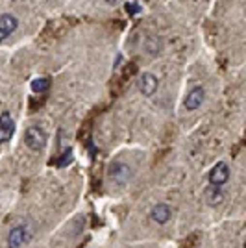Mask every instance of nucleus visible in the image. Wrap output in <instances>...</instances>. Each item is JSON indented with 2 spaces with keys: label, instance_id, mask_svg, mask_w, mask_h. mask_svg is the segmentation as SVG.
Segmentation results:
<instances>
[{
  "label": "nucleus",
  "instance_id": "nucleus-13",
  "mask_svg": "<svg viewBox=\"0 0 246 248\" xmlns=\"http://www.w3.org/2000/svg\"><path fill=\"white\" fill-rule=\"evenodd\" d=\"M72 159V155H71V150H67V152H65V155H63V159L62 161H60V165H67V163H69V161H71Z\"/></svg>",
  "mask_w": 246,
  "mask_h": 248
},
{
  "label": "nucleus",
  "instance_id": "nucleus-11",
  "mask_svg": "<svg viewBox=\"0 0 246 248\" xmlns=\"http://www.w3.org/2000/svg\"><path fill=\"white\" fill-rule=\"evenodd\" d=\"M31 89H33V93H46L50 89V80L48 78H35L31 82Z\"/></svg>",
  "mask_w": 246,
  "mask_h": 248
},
{
  "label": "nucleus",
  "instance_id": "nucleus-9",
  "mask_svg": "<svg viewBox=\"0 0 246 248\" xmlns=\"http://www.w3.org/2000/svg\"><path fill=\"white\" fill-rule=\"evenodd\" d=\"M170 217H172V209H170L169 204H155L152 207V211H150V218L154 220L155 224H161V226L167 224L170 220Z\"/></svg>",
  "mask_w": 246,
  "mask_h": 248
},
{
  "label": "nucleus",
  "instance_id": "nucleus-1",
  "mask_svg": "<svg viewBox=\"0 0 246 248\" xmlns=\"http://www.w3.org/2000/svg\"><path fill=\"white\" fill-rule=\"evenodd\" d=\"M35 233V228L31 222H21L17 226H13L8 233V248H22L24 245H28Z\"/></svg>",
  "mask_w": 246,
  "mask_h": 248
},
{
  "label": "nucleus",
  "instance_id": "nucleus-2",
  "mask_svg": "<svg viewBox=\"0 0 246 248\" xmlns=\"http://www.w3.org/2000/svg\"><path fill=\"white\" fill-rule=\"evenodd\" d=\"M24 143L33 152H41L48 143V134L43 130L41 126H30L24 134Z\"/></svg>",
  "mask_w": 246,
  "mask_h": 248
},
{
  "label": "nucleus",
  "instance_id": "nucleus-4",
  "mask_svg": "<svg viewBox=\"0 0 246 248\" xmlns=\"http://www.w3.org/2000/svg\"><path fill=\"white\" fill-rule=\"evenodd\" d=\"M108 174L111 178L115 184H126V182H130V178H132V167L123 163V161H113L111 165H109V170H108Z\"/></svg>",
  "mask_w": 246,
  "mask_h": 248
},
{
  "label": "nucleus",
  "instance_id": "nucleus-5",
  "mask_svg": "<svg viewBox=\"0 0 246 248\" xmlns=\"http://www.w3.org/2000/svg\"><path fill=\"white\" fill-rule=\"evenodd\" d=\"M137 87H139V91H141L143 96H152L157 91V87H159V80H157L155 74L143 73L139 76V80H137Z\"/></svg>",
  "mask_w": 246,
  "mask_h": 248
},
{
  "label": "nucleus",
  "instance_id": "nucleus-12",
  "mask_svg": "<svg viewBox=\"0 0 246 248\" xmlns=\"http://www.w3.org/2000/svg\"><path fill=\"white\" fill-rule=\"evenodd\" d=\"M139 11H141V6H139L137 2H126V13L135 15V13H139Z\"/></svg>",
  "mask_w": 246,
  "mask_h": 248
},
{
  "label": "nucleus",
  "instance_id": "nucleus-8",
  "mask_svg": "<svg viewBox=\"0 0 246 248\" xmlns=\"http://www.w3.org/2000/svg\"><path fill=\"white\" fill-rule=\"evenodd\" d=\"M19 28V21L17 17H13L10 13H4L0 15V43L6 41L10 37L13 31Z\"/></svg>",
  "mask_w": 246,
  "mask_h": 248
},
{
  "label": "nucleus",
  "instance_id": "nucleus-7",
  "mask_svg": "<svg viewBox=\"0 0 246 248\" xmlns=\"http://www.w3.org/2000/svg\"><path fill=\"white\" fill-rule=\"evenodd\" d=\"M15 134V121L10 115V111H4L0 115V145L8 143Z\"/></svg>",
  "mask_w": 246,
  "mask_h": 248
},
{
  "label": "nucleus",
  "instance_id": "nucleus-6",
  "mask_svg": "<svg viewBox=\"0 0 246 248\" xmlns=\"http://www.w3.org/2000/svg\"><path fill=\"white\" fill-rule=\"evenodd\" d=\"M204 100H205V89L202 85H196V87H193V89L187 93V96H185V100H184V106L187 111H195V109H198V108L204 104Z\"/></svg>",
  "mask_w": 246,
  "mask_h": 248
},
{
  "label": "nucleus",
  "instance_id": "nucleus-10",
  "mask_svg": "<svg viewBox=\"0 0 246 248\" xmlns=\"http://www.w3.org/2000/svg\"><path fill=\"white\" fill-rule=\"evenodd\" d=\"M204 200H205V204L211 207L220 206V204L224 202V191H222V187H216V186L205 187Z\"/></svg>",
  "mask_w": 246,
  "mask_h": 248
},
{
  "label": "nucleus",
  "instance_id": "nucleus-3",
  "mask_svg": "<svg viewBox=\"0 0 246 248\" xmlns=\"http://www.w3.org/2000/svg\"><path fill=\"white\" fill-rule=\"evenodd\" d=\"M207 180H209L211 186H216V187L226 186L228 180H230V167H228V163L226 161H218L216 165H213V169L207 174Z\"/></svg>",
  "mask_w": 246,
  "mask_h": 248
},
{
  "label": "nucleus",
  "instance_id": "nucleus-14",
  "mask_svg": "<svg viewBox=\"0 0 246 248\" xmlns=\"http://www.w3.org/2000/svg\"><path fill=\"white\" fill-rule=\"evenodd\" d=\"M106 2H108V4H109V6H115V4H119V2H121V0H106Z\"/></svg>",
  "mask_w": 246,
  "mask_h": 248
}]
</instances>
